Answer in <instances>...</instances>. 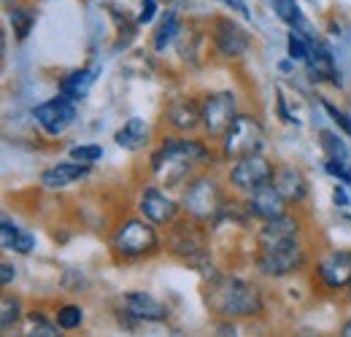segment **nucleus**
<instances>
[{"instance_id": "nucleus-1", "label": "nucleus", "mask_w": 351, "mask_h": 337, "mask_svg": "<svg viewBox=\"0 0 351 337\" xmlns=\"http://www.w3.org/2000/svg\"><path fill=\"white\" fill-rule=\"evenodd\" d=\"M206 302L219 316H254L263 310V297L257 286L238 278H219L217 284H211Z\"/></svg>"}, {"instance_id": "nucleus-2", "label": "nucleus", "mask_w": 351, "mask_h": 337, "mask_svg": "<svg viewBox=\"0 0 351 337\" xmlns=\"http://www.w3.org/2000/svg\"><path fill=\"white\" fill-rule=\"evenodd\" d=\"M208 157L206 146H200L197 140H184V138H165V143L154 151L152 157V168L154 173L165 175L168 181H178L189 165L203 162Z\"/></svg>"}, {"instance_id": "nucleus-3", "label": "nucleus", "mask_w": 351, "mask_h": 337, "mask_svg": "<svg viewBox=\"0 0 351 337\" xmlns=\"http://www.w3.org/2000/svg\"><path fill=\"white\" fill-rule=\"evenodd\" d=\"M265 146V132L254 116H235V122L224 132V154L232 160L260 154Z\"/></svg>"}, {"instance_id": "nucleus-4", "label": "nucleus", "mask_w": 351, "mask_h": 337, "mask_svg": "<svg viewBox=\"0 0 351 337\" xmlns=\"http://www.w3.org/2000/svg\"><path fill=\"white\" fill-rule=\"evenodd\" d=\"M303 249L300 243L292 238V240H284L278 246H270V249H263L260 251V259H257V267L263 270L265 275H273V278H281V275H289L295 270L303 267Z\"/></svg>"}, {"instance_id": "nucleus-5", "label": "nucleus", "mask_w": 351, "mask_h": 337, "mask_svg": "<svg viewBox=\"0 0 351 337\" xmlns=\"http://www.w3.org/2000/svg\"><path fill=\"white\" fill-rule=\"evenodd\" d=\"M184 211L192 213L195 219H214L221 211V192L211 178H197L186 186L184 200H181Z\"/></svg>"}, {"instance_id": "nucleus-6", "label": "nucleus", "mask_w": 351, "mask_h": 337, "mask_svg": "<svg viewBox=\"0 0 351 337\" xmlns=\"http://www.w3.org/2000/svg\"><path fill=\"white\" fill-rule=\"evenodd\" d=\"M114 249L125 256H141V253L154 251L157 249V232L143 219H130L117 229Z\"/></svg>"}, {"instance_id": "nucleus-7", "label": "nucleus", "mask_w": 351, "mask_h": 337, "mask_svg": "<svg viewBox=\"0 0 351 337\" xmlns=\"http://www.w3.org/2000/svg\"><path fill=\"white\" fill-rule=\"evenodd\" d=\"M33 116H36L38 125L44 127V132H49V135H62L68 127L73 125L76 108H73V100L60 92L57 97H51V100H46L41 105H36Z\"/></svg>"}, {"instance_id": "nucleus-8", "label": "nucleus", "mask_w": 351, "mask_h": 337, "mask_svg": "<svg viewBox=\"0 0 351 337\" xmlns=\"http://www.w3.org/2000/svg\"><path fill=\"white\" fill-rule=\"evenodd\" d=\"M230 181H232V186H238V189L252 195L254 189H260V186L273 181V165L260 154L241 157L235 162V168L230 170Z\"/></svg>"}, {"instance_id": "nucleus-9", "label": "nucleus", "mask_w": 351, "mask_h": 337, "mask_svg": "<svg viewBox=\"0 0 351 337\" xmlns=\"http://www.w3.org/2000/svg\"><path fill=\"white\" fill-rule=\"evenodd\" d=\"M235 122V95L232 92H217L208 95L203 103V127L208 135H224Z\"/></svg>"}, {"instance_id": "nucleus-10", "label": "nucleus", "mask_w": 351, "mask_h": 337, "mask_svg": "<svg viewBox=\"0 0 351 337\" xmlns=\"http://www.w3.org/2000/svg\"><path fill=\"white\" fill-rule=\"evenodd\" d=\"M284 205H287V197L273 184H265L260 189H254L252 197H249V213L257 216V219H265V221L281 216Z\"/></svg>"}, {"instance_id": "nucleus-11", "label": "nucleus", "mask_w": 351, "mask_h": 337, "mask_svg": "<svg viewBox=\"0 0 351 337\" xmlns=\"http://www.w3.org/2000/svg\"><path fill=\"white\" fill-rule=\"evenodd\" d=\"M319 275L330 289H341L351 284V253L332 251L319 262Z\"/></svg>"}, {"instance_id": "nucleus-12", "label": "nucleus", "mask_w": 351, "mask_h": 337, "mask_svg": "<svg viewBox=\"0 0 351 337\" xmlns=\"http://www.w3.org/2000/svg\"><path fill=\"white\" fill-rule=\"evenodd\" d=\"M273 186L287 197V203H298L306 197V178L295 165H281L273 170Z\"/></svg>"}, {"instance_id": "nucleus-13", "label": "nucleus", "mask_w": 351, "mask_h": 337, "mask_svg": "<svg viewBox=\"0 0 351 337\" xmlns=\"http://www.w3.org/2000/svg\"><path fill=\"white\" fill-rule=\"evenodd\" d=\"M125 308L130 316L143 319V321H165L168 319V308L146 292H130L125 297Z\"/></svg>"}, {"instance_id": "nucleus-14", "label": "nucleus", "mask_w": 351, "mask_h": 337, "mask_svg": "<svg viewBox=\"0 0 351 337\" xmlns=\"http://www.w3.org/2000/svg\"><path fill=\"white\" fill-rule=\"evenodd\" d=\"M217 49L224 57H241L249 49V36L230 19H219L217 22Z\"/></svg>"}, {"instance_id": "nucleus-15", "label": "nucleus", "mask_w": 351, "mask_h": 337, "mask_svg": "<svg viewBox=\"0 0 351 337\" xmlns=\"http://www.w3.org/2000/svg\"><path fill=\"white\" fill-rule=\"evenodd\" d=\"M298 238V221L292 216H276V219H267L265 227L260 229V249H270V246H278L284 240H292Z\"/></svg>"}, {"instance_id": "nucleus-16", "label": "nucleus", "mask_w": 351, "mask_h": 337, "mask_svg": "<svg viewBox=\"0 0 351 337\" xmlns=\"http://www.w3.org/2000/svg\"><path fill=\"white\" fill-rule=\"evenodd\" d=\"M141 213H143L149 221H154V224H165V221H171L176 216V205H173V200L165 197L162 192L146 189V192L141 195Z\"/></svg>"}, {"instance_id": "nucleus-17", "label": "nucleus", "mask_w": 351, "mask_h": 337, "mask_svg": "<svg viewBox=\"0 0 351 337\" xmlns=\"http://www.w3.org/2000/svg\"><path fill=\"white\" fill-rule=\"evenodd\" d=\"M82 175H87V165H82V162H76V160H73V162H60V165H54V168L44 170L41 184H44L46 189H62V186L79 181Z\"/></svg>"}, {"instance_id": "nucleus-18", "label": "nucleus", "mask_w": 351, "mask_h": 337, "mask_svg": "<svg viewBox=\"0 0 351 337\" xmlns=\"http://www.w3.org/2000/svg\"><path fill=\"white\" fill-rule=\"evenodd\" d=\"M165 114H168V122L176 129H192L197 122H203V111H197V105L192 100H186V97H176Z\"/></svg>"}, {"instance_id": "nucleus-19", "label": "nucleus", "mask_w": 351, "mask_h": 337, "mask_svg": "<svg viewBox=\"0 0 351 337\" xmlns=\"http://www.w3.org/2000/svg\"><path fill=\"white\" fill-rule=\"evenodd\" d=\"M92 84H95V71H92V68H82V71L68 73V76L60 82V92L76 103V100H84V97H87V92L92 89Z\"/></svg>"}, {"instance_id": "nucleus-20", "label": "nucleus", "mask_w": 351, "mask_h": 337, "mask_svg": "<svg viewBox=\"0 0 351 337\" xmlns=\"http://www.w3.org/2000/svg\"><path fill=\"white\" fill-rule=\"evenodd\" d=\"M0 235H3V249H8V251L30 253L36 249V238H33L30 232H22L11 219H3Z\"/></svg>"}, {"instance_id": "nucleus-21", "label": "nucleus", "mask_w": 351, "mask_h": 337, "mask_svg": "<svg viewBox=\"0 0 351 337\" xmlns=\"http://www.w3.org/2000/svg\"><path fill=\"white\" fill-rule=\"evenodd\" d=\"M146 135H149V129L143 125V119H128L125 127L114 135V140H117V146H122V149H128V151H138V149H143V143H146Z\"/></svg>"}, {"instance_id": "nucleus-22", "label": "nucleus", "mask_w": 351, "mask_h": 337, "mask_svg": "<svg viewBox=\"0 0 351 337\" xmlns=\"http://www.w3.org/2000/svg\"><path fill=\"white\" fill-rule=\"evenodd\" d=\"M273 8L276 14L292 27V30H306V19H303V11L295 0H273Z\"/></svg>"}, {"instance_id": "nucleus-23", "label": "nucleus", "mask_w": 351, "mask_h": 337, "mask_svg": "<svg viewBox=\"0 0 351 337\" xmlns=\"http://www.w3.org/2000/svg\"><path fill=\"white\" fill-rule=\"evenodd\" d=\"M176 33H178V16H176V11H168L165 19L160 22L157 33H154V51H162L168 43L173 41Z\"/></svg>"}, {"instance_id": "nucleus-24", "label": "nucleus", "mask_w": 351, "mask_h": 337, "mask_svg": "<svg viewBox=\"0 0 351 337\" xmlns=\"http://www.w3.org/2000/svg\"><path fill=\"white\" fill-rule=\"evenodd\" d=\"M33 25H36V11H30V8H14L11 11V27H14L19 41H25L30 36Z\"/></svg>"}, {"instance_id": "nucleus-25", "label": "nucleus", "mask_w": 351, "mask_h": 337, "mask_svg": "<svg viewBox=\"0 0 351 337\" xmlns=\"http://www.w3.org/2000/svg\"><path fill=\"white\" fill-rule=\"evenodd\" d=\"M19 321V299L11 295H3L0 299V329H11Z\"/></svg>"}, {"instance_id": "nucleus-26", "label": "nucleus", "mask_w": 351, "mask_h": 337, "mask_svg": "<svg viewBox=\"0 0 351 337\" xmlns=\"http://www.w3.org/2000/svg\"><path fill=\"white\" fill-rule=\"evenodd\" d=\"M322 149L327 151L330 160H349V151H346L343 140H341L335 132H330V129L322 132Z\"/></svg>"}, {"instance_id": "nucleus-27", "label": "nucleus", "mask_w": 351, "mask_h": 337, "mask_svg": "<svg viewBox=\"0 0 351 337\" xmlns=\"http://www.w3.org/2000/svg\"><path fill=\"white\" fill-rule=\"evenodd\" d=\"M82 321H84V313H82L79 305H65L57 313V327L60 329H76V327H82Z\"/></svg>"}, {"instance_id": "nucleus-28", "label": "nucleus", "mask_w": 351, "mask_h": 337, "mask_svg": "<svg viewBox=\"0 0 351 337\" xmlns=\"http://www.w3.org/2000/svg\"><path fill=\"white\" fill-rule=\"evenodd\" d=\"M103 157V149L100 146H73L71 149V160L82 162V165H92Z\"/></svg>"}, {"instance_id": "nucleus-29", "label": "nucleus", "mask_w": 351, "mask_h": 337, "mask_svg": "<svg viewBox=\"0 0 351 337\" xmlns=\"http://www.w3.org/2000/svg\"><path fill=\"white\" fill-rule=\"evenodd\" d=\"M324 170H327L330 175H335L341 184H349L351 186V165L346 162V160H330V157H327Z\"/></svg>"}, {"instance_id": "nucleus-30", "label": "nucleus", "mask_w": 351, "mask_h": 337, "mask_svg": "<svg viewBox=\"0 0 351 337\" xmlns=\"http://www.w3.org/2000/svg\"><path fill=\"white\" fill-rule=\"evenodd\" d=\"M322 105H324V111L332 116V122H335V125L341 127V129L351 138V116L349 114H346V111H341V108H335V105H332V103H327V100H322Z\"/></svg>"}, {"instance_id": "nucleus-31", "label": "nucleus", "mask_w": 351, "mask_h": 337, "mask_svg": "<svg viewBox=\"0 0 351 337\" xmlns=\"http://www.w3.org/2000/svg\"><path fill=\"white\" fill-rule=\"evenodd\" d=\"M30 335H57V329L51 324H46L41 316H30Z\"/></svg>"}, {"instance_id": "nucleus-32", "label": "nucleus", "mask_w": 351, "mask_h": 337, "mask_svg": "<svg viewBox=\"0 0 351 337\" xmlns=\"http://www.w3.org/2000/svg\"><path fill=\"white\" fill-rule=\"evenodd\" d=\"M154 14H157V0H143L141 3V14H138V22L141 25H149L154 19Z\"/></svg>"}, {"instance_id": "nucleus-33", "label": "nucleus", "mask_w": 351, "mask_h": 337, "mask_svg": "<svg viewBox=\"0 0 351 337\" xmlns=\"http://www.w3.org/2000/svg\"><path fill=\"white\" fill-rule=\"evenodd\" d=\"M14 278H16V267H14L11 262H3V267H0V284L8 286Z\"/></svg>"}, {"instance_id": "nucleus-34", "label": "nucleus", "mask_w": 351, "mask_h": 337, "mask_svg": "<svg viewBox=\"0 0 351 337\" xmlns=\"http://www.w3.org/2000/svg\"><path fill=\"white\" fill-rule=\"evenodd\" d=\"M332 200H335V205H341V208L349 205V195L343 192V186H335V189H332Z\"/></svg>"}, {"instance_id": "nucleus-35", "label": "nucleus", "mask_w": 351, "mask_h": 337, "mask_svg": "<svg viewBox=\"0 0 351 337\" xmlns=\"http://www.w3.org/2000/svg\"><path fill=\"white\" fill-rule=\"evenodd\" d=\"M343 335L351 337V319H349V321H346V324H343Z\"/></svg>"}, {"instance_id": "nucleus-36", "label": "nucleus", "mask_w": 351, "mask_h": 337, "mask_svg": "<svg viewBox=\"0 0 351 337\" xmlns=\"http://www.w3.org/2000/svg\"><path fill=\"white\" fill-rule=\"evenodd\" d=\"M349 221H351V216H349Z\"/></svg>"}]
</instances>
